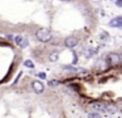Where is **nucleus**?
Masks as SVG:
<instances>
[{
    "instance_id": "7",
    "label": "nucleus",
    "mask_w": 122,
    "mask_h": 118,
    "mask_svg": "<svg viewBox=\"0 0 122 118\" xmlns=\"http://www.w3.org/2000/svg\"><path fill=\"white\" fill-rule=\"evenodd\" d=\"M105 106H106V104L100 102V101H96V102H92V104H91V108H92L95 112H100V113H102V110Z\"/></svg>"
},
{
    "instance_id": "15",
    "label": "nucleus",
    "mask_w": 122,
    "mask_h": 118,
    "mask_svg": "<svg viewBox=\"0 0 122 118\" xmlns=\"http://www.w3.org/2000/svg\"><path fill=\"white\" fill-rule=\"evenodd\" d=\"M116 5L119 8H122V0H116Z\"/></svg>"
},
{
    "instance_id": "16",
    "label": "nucleus",
    "mask_w": 122,
    "mask_h": 118,
    "mask_svg": "<svg viewBox=\"0 0 122 118\" xmlns=\"http://www.w3.org/2000/svg\"><path fill=\"white\" fill-rule=\"evenodd\" d=\"M119 60H121V63H122V52L119 54Z\"/></svg>"
},
{
    "instance_id": "12",
    "label": "nucleus",
    "mask_w": 122,
    "mask_h": 118,
    "mask_svg": "<svg viewBox=\"0 0 122 118\" xmlns=\"http://www.w3.org/2000/svg\"><path fill=\"white\" fill-rule=\"evenodd\" d=\"M24 64L28 68H33V67H34V63H33L32 60H25V63H24Z\"/></svg>"
},
{
    "instance_id": "6",
    "label": "nucleus",
    "mask_w": 122,
    "mask_h": 118,
    "mask_svg": "<svg viewBox=\"0 0 122 118\" xmlns=\"http://www.w3.org/2000/svg\"><path fill=\"white\" fill-rule=\"evenodd\" d=\"M109 26H112V28H122V16H117V17L112 18L109 21Z\"/></svg>"
},
{
    "instance_id": "9",
    "label": "nucleus",
    "mask_w": 122,
    "mask_h": 118,
    "mask_svg": "<svg viewBox=\"0 0 122 118\" xmlns=\"http://www.w3.org/2000/svg\"><path fill=\"white\" fill-rule=\"evenodd\" d=\"M96 68H97V70H100V71L106 70V68H108V63H106V60H104V59L97 60V63H96Z\"/></svg>"
},
{
    "instance_id": "1",
    "label": "nucleus",
    "mask_w": 122,
    "mask_h": 118,
    "mask_svg": "<svg viewBox=\"0 0 122 118\" xmlns=\"http://www.w3.org/2000/svg\"><path fill=\"white\" fill-rule=\"evenodd\" d=\"M36 37L38 38V41L46 43V42H50V41H51V38H53V34H51V31L49 30V29H46V28H40V29L37 30V33H36Z\"/></svg>"
},
{
    "instance_id": "13",
    "label": "nucleus",
    "mask_w": 122,
    "mask_h": 118,
    "mask_svg": "<svg viewBox=\"0 0 122 118\" xmlns=\"http://www.w3.org/2000/svg\"><path fill=\"white\" fill-rule=\"evenodd\" d=\"M58 84H59V81H56V80L49 81V87H55V85H58Z\"/></svg>"
},
{
    "instance_id": "8",
    "label": "nucleus",
    "mask_w": 122,
    "mask_h": 118,
    "mask_svg": "<svg viewBox=\"0 0 122 118\" xmlns=\"http://www.w3.org/2000/svg\"><path fill=\"white\" fill-rule=\"evenodd\" d=\"M117 112H118V109H117L116 106H113V105H108V104H106V106L104 108V110H102L104 114H116Z\"/></svg>"
},
{
    "instance_id": "3",
    "label": "nucleus",
    "mask_w": 122,
    "mask_h": 118,
    "mask_svg": "<svg viewBox=\"0 0 122 118\" xmlns=\"http://www.w3.org/2000/svg\"><path fill=\"white\" fill-rule=\"evenodd\" d=\"M77 45H79V39L74 36H70L64 39V46L68 47V49H75Z\"/></svg>"
},
{
    "instance_id": "17",
    "label": "nucleus",
    "mask_w": 122,
    "mask_h": 118,
    "mask_svg": "<svg viewBox=\"0 0 122 118\" xmlns=\"http://www.w3.org/2000/svg\"><path fill=\"white\" fill-rule=\"evenodd\" d=\"M63 1H67V0H63Z\"/></svg>"
},
{
    "instance_id": "14",
    "label": "nucleus",
    "mask_w": 122,
    "mask_h": 118,
    "mask_svg": "<svg viewBox=\"0 0 122 118\" xmlns=\"http://www.w3.org/2000/svg\"><path fill=\"white\" fill-rule=\"evenodd\" d=\"M37 76L40 79H46V73L45 72H40V73H37Z\"/></svg>"
},
{
    "instance_id": "4",
    "label": "nucleus",
    "mask_w": 122,
    "mask_h": 118,
    "mask_svg": "<svg viewBox=\"0 0 122 118\" xmlns=\"http://www.w3.org/2000/svg\"><path fill=\"white\" fill-rule=\"evenodd\" d=\"M30 87H32V89H33V91H34L37 94L43 93V91H45V85H43V83H41L40 80H34V81H32Z\"/></svg>"
},
{
    "instance_id": "5",
    "label": "nucleus",
    "mask_w": 122,
    "mask_h": 118,
    "mask_svg": "<svg viewBox=\"0 0 122 118\" xmlns=\"http://www.w3.org/2000/svg\"><path fill=\"white\" fill-rule=\"evenodd\" d=\"M13 41H15V43L19 47H21V49H25V47H28V45H29L28 38H25V37H22V36H16L13 38Z\"/></svg>"
},
{
    "instance_id": "11",
    "label": "nucleus",
    "mask_w": 122,
    "mask_h": 118,
    "mask_svg": "<svg viewBox=\"0 0 122 118\" xmlns=\"http://www.w3.org/2000/svg\"><path fill=\"white\" fill-rule=\"evenodd\" d=\"M88 118H100V114H98L97 112L89 113V114H88Z\"/></svg>"
},
{
    "instance_id": "10",
    "label": "nucleus",
    "mask_w": 122,
    "mask_h": 118,
    "mask_svg": "<svg viewBox=\"0 0 122 118\" xmlns=\"http://www.w3.org/2000/svg\"><path fill=\"white\" fill-rule=\"evenodd\" d=\"M58 58H59L58 51H53V52H50V55H49V60H50V62H56Z\"/></svg>"
},
{
    "instance_id": "2",
    "label": "nucleus",
    "mask_w": 122,
    "mask_h": 118,
    "mask_svg": "<svg viewBox=\"0 0 122 118\" xmlns=\"http://www.w3.org/2000/svg\"><path fill=\"white\" fill-rule=\"evenodd\" d=\"M106 63H108V66H110V67H117V66L121 63V60H119V54H117V52H109L108 55H106Z\"/></svg>"
}]
</instances>
